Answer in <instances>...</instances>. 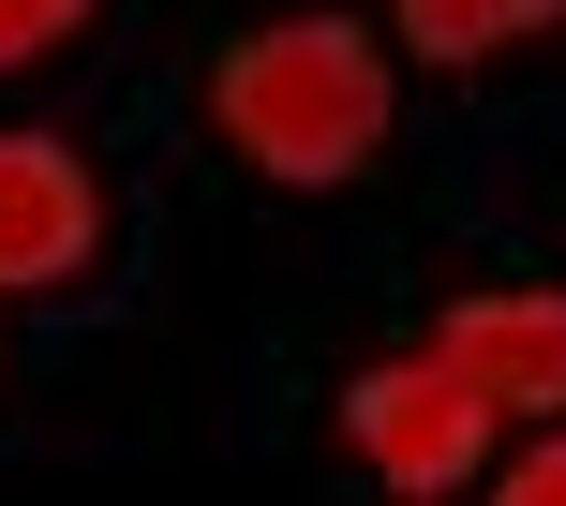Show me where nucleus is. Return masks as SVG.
<instances>
[{
  "mask_svg": "<svg viewBox=\"0 0 566 506\" xmlns=\"http://www.w3.org/2000/svg\"><path fill=\"white\" fill-rule=\"evenodd\" d=\"M75 15H90V0H0V60H45Z\"/></svg>",
  "mask_w": 566,
  "mask_h": 506,
  "instance_id": "obj_6",
  "label": "nucleus"
},
{
  "mask_svg": "<svg viewBox=\"0 0 566 506\" xmlns=\"http://www.w3.org/2000/svg\"><path fill=\"white\" fill-rule=\"evenodd\" d=\"M90 165L60 135H0V298H30V283H75L90 268Z\"/></svg>",
  "mask_w": 566,
  "mask_h": 506,
  "instance_id": "obj_3",
  "label": "nucleus"
},
{
  "mask_svg": "<svg viewBox=\"0 0 566 506\" xmlns=\"http://www.w3.org/2000/svg\"><path fill=\"white\" fill-rule=\"evenodd\" d=\"M552 15H566V0H402V45H432V60H507V45H537Z\"/></svg>",
  "mask_w": 566,
  "mask_h": 506,
  "instance_id": "obj_5",
  "label": "nucleus"
},
{
  "mask_svg": "<svg viewBox=\"0 0 566 506\" xmlns=\"http://www.w3.org/2000/svg\"><path fill=\"white\" fill-rule=\"evenodd\" d=\"M492 506H566V432H552V447H537V462H522V477H507V492H492Z\"/></svg>",
  "mask_w": 566,
  "mask_h": 506,
  "instance_id": "obj_7",
  "label": "nucleus"
},
{
  "mask_svg": "<svg viewBox=\"0 0 566 506\" xmlns=\"http://www.w3.org/2000/svg\"><path fill=\"white\" fill-rule=\"evenodd\" d=\"M343 432H358V462L388 477L402 506H432L478 462V432H492V402L462 388V372H432V358H402V372H358V402H343Z\"/></svg>",
  "mask_w": 566,
  "mask_h": 506,
  "instance_id": "obj_2",
  "label": "nucleus"
},
{
  "mask_svg": "<svg viewBox=\"0 0 566 506\" xmlns=\"http://www.w3.org/2000/svg\"><path fill=\"white\" fill-rule=\"evenodd\" d=\"M432 372H462L492 418L566 402V298H462L448 328H432Z\"/></svg>",
  "mask_w": 566,
  "mask_h": 506,
  "instance_id": "obj_4",
  "label": "nucleus"
},
{
  "mask_svg": "<svg viewBox=\"0 0 566 506\" xmlns=\"http://www.w3.org/2000/svg\"><path fill=\"white\" fill-rule=\"evenodd\" d=\"M209 105H224V135L254 149L269 179L313 194V179H358V165H373V135H388V60H373L343 15H283L269 45L224 60Z\"/></svg>",
  "mask_w": 566,
  "mask_h": 506,
  "instance_id": "obj_1",
  "label": "nucleus"
}]
</instances>
